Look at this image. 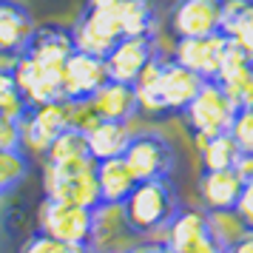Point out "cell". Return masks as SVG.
Instances as JSON below:
<instances>
[{
	"mask_svg": "<svg viewBox=\"0 0 253 253\" xmlns=\"http://www.w3.org/2000/svg\"><path fill=\"white\" fill-rule=\"evenodd\" d=\"M120 208H123L128 228L139 239H157L165 230V225L173 219V213L182 208V199L176 194V185L171 182V176H160V179L137 182Z\"/></svg>",
	"mask_w": 253,
	"mask_h": 253,
	"instance_id": "obj_1",
	"label": "cell"
},
{
	"mask_svg": "<svg viewBox=\"0 0 253 253\" xmlns=\"http://www.w3.org/2000/svg\"><path fill=\"white\" fill-rule=\"evenodd\" d=\"M43 191L48 199L71 202L83 208H100V185H97V162L91 157L71 162H43Z\"/></svg>",
	"mask_w": 253,
	"mask_h": 253,
	"instance_id": "obj_2",
	"label": "cell"
},
{
	"mask_svg": "<svg viewBox=\"0 0 253 253\" xmlns=\"http://www.w3.org/2000/svg\"><path fill=\"white\" fill-rule=\"evenodd\" d=\"M236 108H239V105L225 94V88H222L216 80H205L202 88L196 91V97L188 103V108H185L179 117L185 120L191 137H194L196 145H199V142L216 137V134L230 131V123H233V117H236Z\"/></svg>",
	"mask_w": 253,
	"mask_h": 253,
	"instance_id": "obj_3",
	"label": "cell"
},
{
	"mask_svg": "<svg viewBox=\"0 0 253 253\" xmlns=\"http://www.w3.org/2000/svg\"><path fill=\"white\" fill-rule=\"evenodd\" d=\"M97 211V208H94ZM94 211L60 199H43L40 216H37V230L46 236L66 245H91L94 239Z\"/></svg>",
	"mask_w": 253,
	"mask_h": 253,
	"instance_id": "obj_4",
	"label": "cell"
},
{
	"mask_svg": "<svg viewBox=\"0 0 253 253\" xmlns=\"http://www.w3.org/2000/svg\"><path fill=\"white\" fill-rule=\"evenodd\" d=\"M123 160L137 176V182H142V179L171 176L173 165H176V154H173V145L160 131H137V134L131 131Z\"/></svg>",
	"mask_w": 253,
	"mask_h": 253,
	"instance_id": "obj_5",
	"label": "cell"
},
{
	"mask_svg": "<svg viewBox=\"0 0 253 253\" xmlns=\"http://www.w3.org/2000/svg\"><path fill=\"white\" fill-rule=\"evenodd\" d=\"M165 23L176 40L213 35L222 26V0H173Z\"/></svg>",
	"mask_w": 253,
	"mask_h": 253,
	"instance_id": "obj_6",
	"label": "cell"
},
{
	"mask_svg": "<svg viewBox=\"0 0 253 253\" xmlns=\"http://www.w3.org/2000/svg\"><path fill=\"white\" fill-rule=\"evenodd\" d=\"M69 108L66 100L60 103H43V105H29V111L20 120V131H23V148L35 151L43 157V151L54 142L57 134L69 128Z\"/></svg>",
	"mask_w": 253,
	"mask_h": 253,
	"instance_id": "obj_7",
	"label": "cell"
},
{
	"mask_svg": "<svg viewBox=\"0 0 253 253\" xmlns=\"http://www.w3.org/2000/svg\"><path fill=\"white\" fill-rule=\"evenodd\" d=\"M157 35H131V37H120L114 43V48L105 54V71L108 80L117 83H131L137 80V74L145 69V63L154 57L157 51Z\"/></svg>",
	"mask_w": 253,
	"mask_h": 253,
	"instance_id": "obj_8",
	"label": "cell"
},
{
	"mask_svg": "<svg viewBox=\"0 0 253 253\" xmlns=\"http://www.w3.org/2000/svg\"><path fill=\"white\" fill-rule=\"evenodd\" d=\"M105 80H108L105 60L74 48L63 66V100L66 103H85Z\"/></svg>",
	"mask_w": 253,
	"mask_h": 253,
	"instance_id": "obj_9",
	"label": "cell"
},
{
	"mask_svg": "<svg viewBox=\"0 0 253 253\" xmlns=\"http://www.w3.org/2000/svg\"><path fill=\"white\" fill-rule=\"evenodd\" d=\"M202 83L205 80L199 74L179 66L176 60H171V57L162 60L160 83H157V97H160L162 117L182 114L185 108H188V103L196 97V91L202 88Z\"/></svg>",
	"mask_w": 253,
	"mask_h": 253,
	"instance_id": "obj_10",
	"label": "cell"
},
{
	"mask_svg": "<svg viewBox=\"0 0 253 253\" xmlns=\"http://www.w3.org/2000/svg\"><path fill=\"white\" fill-rule=\"evenodd\" d=\"M12 74L14 83L26 94L29 105H43V103H60L63 100V71L40 66L29 57H14L12 60Z\"/></svg>",
	"mask_w": 253,
	"mask_h": 253,
	"instance_id": "obj_11",
	"label": "cell"
},
{
	"mask_svg": "<svg viewBox=\"0 0 253 253\" xmlns=\"http://www.w3.org/2000/svg\"><path fill=\"white\" fill-rule=\"evenodd\" d=\"M225 46H228V37L222 32H213V35L205 37H182V40H176L171 60H176L179 66L199 74L202 80H213Z\"/></svg>",
	"mask_w": 253,
	"mask_h": 253,
	"instance_id": "obj_12",
	"label": "cell"
},
{
	"mask_svg": "<svg viewBox=\"0 0 253 253\" xmlns=\"http://www.w3.org/2000/svg\"><path fill=\"white\" fill-rule=\"evenodd\" d=\"M71 51H74V37H71L69 26L43 23V26H35V32H32V37H29V43L23 48V57L35 60L40 66H48V69L63 71Z\"/></svg>",
	"mask_w": 253,
	"mask_h": 253,
	"instance_id": "obj_13",
	"label": "cell"
},
{
	"mask_svg": "<svg viewBox=\"0 0 253 253\" xmlns=\"http://www.w3.org/2000/svg\"><path fill=\"white\" fill-rule=\"evenodd\" d=\"M35 26V17L23 3L0 0V60L12 63L14 57H20Z\"/></svg>",
	"mask_w": 253,
	"mask_h": 253,
	"instance_id": "obj_14",
	"label": "cell"
},
{
	"mask_svg": "<svg viewBox=\"0 0 253 253\" xmlns=\"http://www.w3.org/2000/svg\"><path fill=\"white\" fill-rule=\"evenodd\" d=\"M208 236H211V230H208V211L205 208L182 205L173 213V219L165 225V230H162L157 239H160L171 253H182V251H188L191 245L208 239Z\"/></svg>",
	"mask_w": 253,
	"mask_h": 253,
	"instance_id": "obj_15",
	"label": "cell"
},
{
	"mask_svg": "<svg viewBox=\"0 0 253 253\" xmlns=\"http://www.w3.org/2000/svg\"><path fill=\"white\" fill-rule=\"evenodd\" d=\"M88 105L94 108V114L100 117V120H111V123H131L139 114L134 85L117 83V80H105L91 94Z\"/></svg>",
	"mask_w": 253,
	"mask_h": 253,
	"instance_id": "obj_16",
	"label": "cell"
},
{
	"mask_svg": "<svg viewBox=\"0 0 253 253\" xmlns=\"http://www.w3.org/2000/svg\"><path fill=\"white\" fill-rule=\"evenodd\" d=\"M245 179L236 168L222 171H202L199 173V202L205 211H233L242 194Z\"/></svg>",
	"mask_w": 253,
	"mask_h": 253,
	"instance_id": "obj_17",
	"label": "cell"
},
{
	"mask_svg": "<svg viewBox=\"0 0 253 253\" xmlns=\"http://www.w3.org/2000/svg\"><path fill=\"white\" fill-rule=\"evenodd\" d=\"M97 185H100V205H123L126 196L134 191L137 176L131 173L123 157L97 162Z\"/></svg>",
	"mask_w": 253,
	"mask_h": 253,
	"instance_id": "obj_18",
	"label": "cell"
},
{
	"mask_svg": "<svg viewBox=\"0 0 253 253\" xmlns=\"http://www.w3.org/2000/svg\"><path fill=\"white\" fill-rule=\"evenodd\" d=\"M219 32L253 60V0H222Z\"/></svg>",
	"mask_w": 253,
	"mask_h": 253,
	"instance_id": "obj_19",
	"label": "cell"
},
{
	"mask_svg": "<svg viewBox=\"0 0 253 253\" xmlns=\"http://www.w3.org/2000/svg\"><path fill=\"white\" fill-rule=\"evenodd\" d=\"M85 139H88V154L94 162L111 160V157H123L128 139H131V128L128 123L100 120L91 131H85Z\"/></svg>",
	"mask_w": 253,
	"mask_h": 253,
	"instance_id": "obj_20",
	"label": "cell"
},
{
	"mask_svg": "<svg viewBox=\"0 0 253 253\" xmlns=\"http://www.w3.org/2000/svg\"><path fill=\"white\" fill-rule=\"evenodd\" d=\"M199 148V160H202V171H222V168H236L242 151L236 139L230 137V131L216 134V137L205 139L196 145Z\"/></svg>",
	"mask_w": 253,
	"mask_h": 253,
	"instance_id": "obj_21",
	"label": "cell"
},
{
	"mask_svg": "<svg viewBox=\"0 0 253 253\" xmlns=\"http://www.w3.org/2000/svg\"><path fill=\"white\" fill-rule=\"evenodd\" d=\"M85 157H91L88 154V139L83 131L77 128H66L63 134L54 137V142L43 151V162H51V165H57V162H71V160H85Z\"/></svg>",
	"mask_w": 253,
	"mask_h": 253,
	"instance_id": "obj_22",
	"label": "cell"
},
{
	"mask_svg": "<svg viewBox=\"0 0 253 253\" xmlns=\"http://www.w3.org/2000/svg\"><path fill=\"white\" fill-rule=\"evenodd\" d=\"M29 111V100L20 91V85L14 83L12 63L0 66V114L12 117V120H23V114Z\"/></svg>",
	"mask_w": 253,
	"mask_h": 253,
	"instance_id": "obj_23",
	"label": "cell"
},
{
	"mask_svg": "<svg viewBox=\"0 0 253 253\" xmlns=\"http://www.w3.org/2000/svg\"><path fill=\"white\" fill-rule=\"evenodd\" d=\"M208 230L225 251L248 233V228H245V222L239 219L236 211H208Z\"/></svg>",
	"mask_w": 253,
	"mask_h": 253,
	"instance_id": "obj_24",
	"label": "cell"
},
{
	"mask_svg": "<svg viewBox=\"0 0 253 253\" xmlns=\"http://www.w3.org/2000/svg\"><path fill=\"white\" fill-rule=\"evenodd\" d=\"M29 173V151H0V196L12 194Z\"/></svg>",
	"mask_w": 253,
	"mask_h": 253,
	"instance_id": "obj_25",
	"label": "cell"
},
{
	"mask_svg": "<svg viewBox=\"0 0 253 253\" xmlns=\"http://www.w3.org/2000/svg\"><path fill=\"white\" fill-rule=\"evenodd\" d=\"M230 137L236 139L242 154H253V105H239L230 123Z\"/></svg>",
	"mask_w": 253,
	"mask_h": 253,
	"instance_id": "obj_26",
	"label": "cell"
},
{
	"mask_svg": "<svg viewBox=\"0 0 253 253\" xmlns=\"http://www.w3.org/2000/svg\"><path fill=\"white\" fill-rule=\"evenodd\" d=\"M23 148V131L20 120L0 114V151H20Z\"/></svg>",
	"mask_w": 253,
	"mask_h": 253,
	"instance_id": "obj_27",
	"label": "cell"
},
{
	"mask_svg": "<svg viewBox=\"0 0 253 253\" xmlns=\"http://www.w3.org/2000/svg\"><path fill=\"white\" fill-rule=\"evenodd\" d=\"M63 245L66 242H57V239H51V236H46L43 230H35L29 236V242L23 245V253H60Z\"/></svg>",
	"mask_w": 253,
	"mask_h": 253,
	"instance_id": "obj_28",
	"label": "cell"
},
{
	"mask_svg": "<svg viewBox=\"0 0 253 253\" xmlns=\"http://www.w3.org/2000/svg\"><path fill=\"white\" fill-rule=\"evenodd\" d=\"M233 211L239 213V219L245 222V228L253 230V179H245L242 194H239V199H236V208H233Z\"/></svg>",
	"mask_w": 253,
	"mask_h": 253,
	"instance_id": "obj_29",
	"label": "cell"
},
{
	"mask_svg": "<svg viewBox=\"0 0 253 253\" xmlns=\"http://www.w3.org/2000/svg\"><path fill=\"white\" fill-rule=\"evenodd\" d=\"M126 253H171L160 239H145V242H134Z\"/></svg>",
	"mask_w": 253,
	"mask_h": 253,
	"instance_id": "obj_30",
	"label": "cell"
},
{
	"mask_svg": "<svg viewBox=\"0 0 253 253\" xmlns=\"http://www.w3.org/2000/svg\"><path fill=\"white\" fill-rule=\"evenodd\" d=\"M182 253H225V248H222L213 236H208V239L191 245V248H188V251H182Z\"/></svg>",
	"mask_w": 253,
	"mask_h": 253,
	"instance_id": "obj_31",
	"label": "cell"
},
{
	"mask_svg": "<svg viewBox=\"0 0 253 253\" xmlns=\"http://www.w3.org/2000/svg\"><path fill=\"white\" fill-rule=\"evenodd\" d=\"M225 253H253V230H248L239 242H233Z\"/></svg>",
	"mask_w": 253,
	"mask_h": 253,
	"instance_id": "obj_32",
	"label": "cell"
},
{
	"mask_svg": "<svg viewBox=\"0 0 253 253\" xmlns=\"http://www.w3.org/2000/svg\"><path fill=\"white\" fill-rule=\"evenodd\" d=\"M60 253H94L91 245H63Z\"/></svg>",
	"mask_w": 253,
	"mask_h": 253,
	"instance_id": "obj_33",
	"label": "cell"
},
{
	"mask_svg": "<svg viewBox=\"0 0 253 253\" xmlns=\"http://www.w3.org/2000/svg\"><path fill=\"white\" fill-rule=\"evenodd\" d=\"M239 105H253V80H251V85H248V88H245V94H242Z\"/></svg>",
	"mask_w": 253,
	"mask_h": 253,
	"instance_id": "obj_34",
	"label": "cell"
},
{
	"mask_svg": "<svg viewBox=\"0 0 253 253\" xmlns=\"http://www.w3.org/2000/svg\"><path fill=\"white\" fill-rule=\"evenodd\" d=\"M108 253H126V251H108Z\"/></svg>",
	"mask_w": 253,
	"mask_h": 253,
	"instance_id": "obj_35",
	"label": "cell"
}]
</instances>
